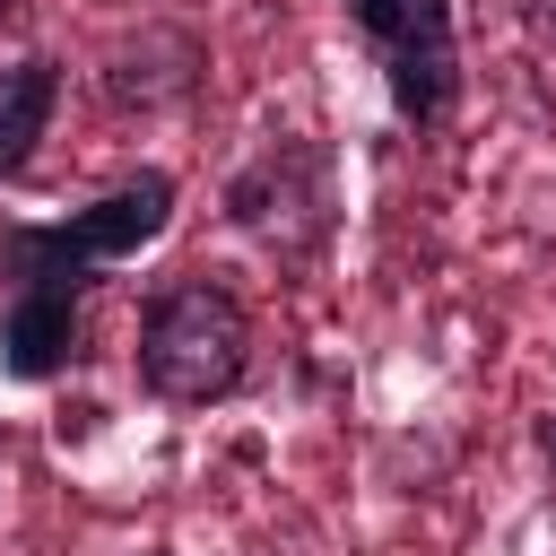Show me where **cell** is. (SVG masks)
<instances>
[{"label": "cell", "mask_w": 556, "mask_h": 556, "mask_svg": "<svg viewBox=\"0 0 556 556\" xmlns=\"http://www.w3.org/2000/svg\"><path fill=\"white\" fill-rule=\"evenodd\" d=\"M130 374L165 408H217L252 374V313L217 269H174L148 287L139 330H130Z\"/></svg>", "instance_id": "1"}, {"label": "cell", "mask_w": 556, "mask_h": 556, "mask_svg": "<svg viewBox=\"0 0 556 556\" xmlns=\"http://www.w3.org/2000/svg\"><path fill=\"white\" fill-rule=\"evenodd\" d=\"M165 226H174V174L139 165L130 182H113L104 200H87L70 217H9L0 226V278L9 287H35V278L104 287V269L130 261V252H148Z\"/></svg>", "instance_id": "2"}, {"label": "cell", "mask_w": 556, "mask_h": 556, "mask_svg": "<svg viewBox=\"0 0 556 556\" xmlns=\"http://www.w3.org/2000/svg\"><path fill=\"white\" fill-rule=\"evenodd\" d=\"M226 217H235L261 252L313 261V252L330 243V226H339V156H330L321 139H304V130L261 139V148L226 174Z\"/></svg>", "instance_id": "3"}, {"label": "cell", "mask_w": 556, "mask_h": 556, "mask_svg": "<svg viewBox=\"0 0 556 556\" xmlns=\"http://www.w3.org/2000/svg\"><path fill=\"white\" fill-rule=\"evenodd\" d=\"M348 26L365 35L374 70H382V96L408 130H443L469 96V70H460V17L452 0H339Z\"/></svg>", "instance_id": "4"}, {"label": "cell", "mask_w": 556, "mask_h": 556, "mask_svg": "<svg viewBox=\"0 0 556 556\" xmlns=\"http://www.w3.org/2000/svg\"><path fill=\"white\" fill-rule=\"evenodd\" d=\"M87 295L96 287H78V278L9 287V304H0V382H17V391L61 382L87 356Z\"/></svg>", "instance_id": "5"}, {"label": "cell", "mask_w": 556, "mask_h": 556, "mask_svg": "<svg viewBox=\"0 0 556 556\" xmlns=\"http://www.w3.org/2000/svg\"><path fill=\"white\" fill-rule=\"evenodd\" d=\"M200 70H208L200 35L148 17L139 35H122V43L104 52V104H113V113H165V104H182V96L200 87Z\"/></svg>", "instance_id": "6"}, {"label": "cell", "mask_w": 556, "mask_h": 556, "mask_svg": "<svg viewBox=\"0 0 556 556\" xmlns=\"http://www.w3.org/2000/svg\"><path fill=\"white\" fill-rule=\"evenodd\" d=\"M61 113V61L52 52H17L0 61V182H26L35 174V148Z\"/></svg>", "instance_id": "7"}, {"label": "cell", "mask_w": 556, "mask_h": 556, "mask_svg": "<svg viewBox=\"0 0 556 556\" xmlns=\"http://www.w3.org/2000/svg\"><path fill=\"white\" fill-rule=\"evenodd\" d=\"M26 9H35V0H0V35H17V26H26Z\"/></svg>", "instance_id": "8"}, {"label": "cell", "mask_w": 556, "mask_h": 556, "mask_svg": "<svg viewBox=\"0 0 556 556\" xmlns=\"http://www.w3.org/2000/svg\"><path fill=\"white\" fill-rule=\"evenodd\" d=\"M521 9H530V17H539V26L556 35V0H521Z\"/></svg>", "instance_id": "9"}]
</instances>
